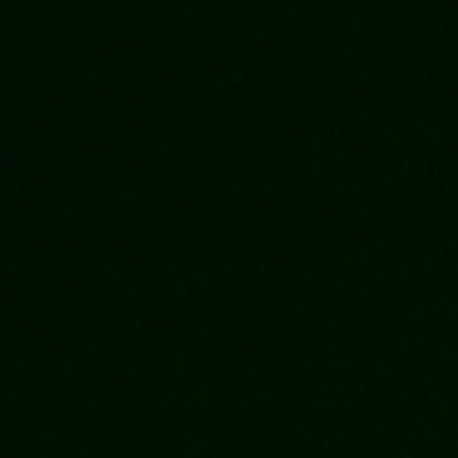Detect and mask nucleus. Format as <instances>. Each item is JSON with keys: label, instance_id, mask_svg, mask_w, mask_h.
Wrapping results in <instances>:
<instances>
[]
</instances>
